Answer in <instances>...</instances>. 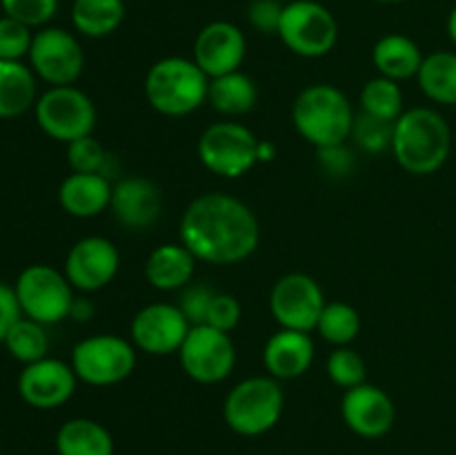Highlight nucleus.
I'll return each mask as SVG.
<instances>
[{"label":"nucleus","mask_w":456,"mask_h":455,"mask_svg":"<svg viewBox=\"0 0 456 455\" xmlns=\"http://www.w3.org/2000/svg\"><path fill=\"white\" fill-rule=\"evenodd\" d=\"M261 241L256 214L225 192H208L191 201L181 217V244L199 261L232 266L248 259Z\"/></svg>","instance_id":"nucleus-1"},{"label":"nucleus","mask_w":456,"mask_h":455,"mask_svg":"<svg viewBox=\"0 0 456 455\" xmlns=\"http://www.w3.org/2000/svg\"><path fill=\"white\" fill-rule=\"evenodd\" d=\"M125 21V0H74L71 22L87 38H105Z\"/></svg>","instance_id":"nucleus-27"},{"label":"nucleus","mask_w":456,"mask_h":455,"mask_svg":"<svg viewBox=\"0 0 456 455\" xmlns=\"http://www.w3.org/2000/svg\"><path fill=\"white\" fill-rule=\"evenodd\" d=\"M279 38L301 58H321L338 40V22L325 4L316 0H292L285 4L279 25Z\"/></svg>","instance_id":"nucleus-8"},{"label":"nucleus","mask_w":456,"mask_h":455,"mask_svg":"<svg viewBox=\"0 0 456 455\" xmlns=\"http://www.w3.org/2000/svg\"><path fill=\"white\" fill-rule=\"evenodd\" d=\"M4 16L16 18L27 27H45L58 9V0H0Z\"/></svg>","instance_id":"nucleus-36"},{"label":"nucleus","mask_w":456,"mask_h":455,"mask_svg":"<svg viewBox=\"0 0 456 455\" xmlns=\"http://www.w3.org/2000/svg\"><path fill=\"white\" fill-rule=\"evenodd\" d=\"M34 34L31 27L9 16H0V61H22L29 56Z\"/></svg>","instance_id":"nucleus-35"},{"label":"nucleus","mask_w":456,"mask_h":455,"mask_svg":"<svg viewBox=\"0 0 456 455\" xmlns=\"http://www.w3.org/2000/svg\"><path fill=\"white\" fill-rule=\"evenodd\" d=\"M56 451L58 455H114V440L96 419L74 418L58 428Z\"/></svg>","instance_id":"nucleus-25"},{"label":"nucleus","mask_w":456,"mask_h":455,"mask_svg":"<svg viewBox=\"0 0 456 455\" xmlns=\"http://www.w3.org/2000/svg\"><path fill=\"white\" fill-rule=\"evenodd\" d=\"M285 395L279 379L256 375L236 384L225 397V424L243 437H258L272 431L283 415Z\"/></svg>","instance_id":"nucleus-5"},{"label":"nucleus","mask_w":456,"mask_h":455,"mask_svg":"<svg viewBox=\"0 0 456 455\" xmlns=\"http://www.w3.org/2000/svg\"><path fill=\"white\" fill-rule=\"evenodd\" d=\"M216 294V290L209 288L205 284H190L183 288L181 299H178L176 306L181 308L183 315L187 317L191 326H200L208 319L209 306H212V299Z\"/></svg>","instance_id":"nucleus-37"},{"label":"nucleus","mask_w":456,"mask_h":455,"mask_svg":"<svg viewBox=\"0 0 456 455\" xmlns=\"http://www.w3.org/2000/svg\"><path fill=\"white\" fill-rule=\"evenodd\" d=\"M36 123L58 143H71L89 136L96 128L94 101L74 85L49 87L34 105Z\"/></svg>","instance_id":"nucleus-9"},{"label":"nucleus","mask_w":456,"mask_h":455,"mask_svg":"<svg viewBox=\"0 0 456 455\" xmlns=\"http://www.w3.org/2000/svg\"><path fill=\"white\" fill-rule=\"evenodd\" d=\"M111 190L114 183L102 174L71 172L58 187V201L71 217L92 219L110 208Z\"/></svg>","instance_id":"nucleus-21"},{"label":"nucleus","mask_w":456,"mask_h":455,"mask_svg":"<svg viewBox=\"0 0 456 455\" xmlns=\"http://www.w3.org/2000/svg\"><path fill=\"white\" fill-rule=\"evenodd\" d=\"M13 290L22 315L43 326L61 324L67 319L76 299L74 285L69 284L65 272L45 263L27 266L18 275Z\"/></svg>","instance_id":"nucleus-6"},{"label":"nucleus","mask_w":456,"mask_h":455,"mask_svg":"<svg viewBox=\"0 0 456 455\" xmlns=\"http://www.w3.org/2000/svg\"><path fill=\"white\" fill-rule=\"evenodd\" d=\"M361 112L377 119L392 120L395 123L401 114H403V92H401L396 80L386 79V76H377L370 79L361 89Z\"/></svg>","instance_id":"nucleus-31"},{"label":"nucleus","mask_w":456,"mask_h":455,"mask_svg":"<svg viewBox=\"0 0 456 455\" xmlns=\"http://www.w3.org/2000/svg\"><path fill=\"white\" fill-rule=\"evenodd\" d=\"M390 150L405 172L417 177L435 174L452 150V129L432 107H412L395 120Z\"/></svg>","instance_id":"nucleus-2"},{"label":"nucleus","mask_w":456,"mask_h":455,"mask_svg":"<svg viewBox=\"0 0 456 455\" xmlns=\"http://www.w3.org/2000/svg\"><path fill=\"white\" fill-rule=\"evenodd\" d=\"M419 87L439 105H456V54H428L417 74Z\"/></svg>","instance_id":"nucleus-28"},{"label":"nucleus","mask_w":456,"mask_h":455,"mask_svg":"<svg viewBox=\"0 0 456 455\" xmlns=\"http://www.w3.org/2000/svg\"><path fill=\"white\" fill-rule=\"evenodd\" d=\"M354 119L350 98L328 83L307 85L292 105L294 128L316 150L347 143Z\"/></svg>","instance_id":"nucleus-3"},{"label":"nucleus","mask_w":456,"mask_h":455,"mask_svg":"<svg viewBox=\"0 0 456 455\" xmlns=\"http://www.w3.org/2000/svg\"><path fill=\"white\" fill-rule=\"evenodd\" d=\"M20 317H22V310L20 306H18L16 290H13L12 285L0 281V343L4 342L9 328H12Z\"/></svg>","instance_id":"nucleus-41"},{"label":"nucleus","mask_w":456,"mask_h":455,"mask_svg":"<svg viewBox=\"0 0 456 455\" xmlns=\"http://www.w3.org/2000/svg\"><path fill=\"white\" fill-rule=\"evenodd\" d=\"M323 290L314 277L289 272L281 277L270 293V312L281 328L312 333L325 308Z\"/></svg>","instance_id":"nucleus-12"},{"label":"nucleus","mask_w":456,"mask_h":455,"mask_svg":"<svg viewBox=\"0 0 456 455\" xmlns=\"http://www.w3.org/2000/svg\"><path fill=\"white\" fill-rule=\"evenodd\" d=\"M67 163L71 172L80 174H102L111 181L114 168H111V154L101 145V141L89 134V136L76 138L67 143Z\"/></svg>","instance_id":"nucleus-32"},{"label":"nucleus","mask_w":456,"mask_h":455,"mask_svg":"<svg viewBox=\"0 0 456 455\" xmlns=\"http://www.w3.org/2000/svg\"><path fill=\"white\" fill-rule=\"evenodd\" d=\"M110 210L127 230H147L160 219L163 199L150 178L127 177L114 183Z\"/></svg>","instance_id":"nucleus-19"},{"label":"nucleus","mask_w":456,"mask_h":455,"mask_svg":"<svg viewBox=\"0 0 456 455\" xmlns=\"http://www.w3.org/2000/svg\"><path fill=\"white\" fill-rule=\"evenodd\" d=\"M392 134H395L392 120L377 119V116H370L365 112L356 116L354 128H352L354 143L370 154H381L387 147H392Z\"/></svg>","instance_id":"nucleus-34"},{"label":"nucleus","mask_w":456,"mask_h":455,"mask_svg":"<svg viewBox=\"0 0 456 455\" xmlns=\"http://www.w3.org/2000/svg\"><path fill=\"white\" fill-rule=\"evenodd\" d=\"M120 268V252L105 236H85L76 241L65 259V277L76 290L96 293L114 281Z\"/></svg>","instance_id":"nucleus-15"},{"label":"nucleus","mask_w":456,"mask_h":455,"mask_svg":"<svg viewBox=\"0 0 456 455\" xmlns=\"http://www.w3.org/2000/svg\"><path fill=\"white\" fill-rule=\"evenodd\" d=\"M258 101V89L254 80L243 71H232V74L209 79L208 103L218 114L234 119L254 110Z\"/></svg>","instance_id":"nucleus-26"},{"label":"nucleus","mask_w":456,"mask_h":455,"mask_svg":"<svg viewBox=\"0 0 456 455\" xmlns=\"http://www.w3.org/2000/svg\"><path fill=\"white\" fill-rule=\"evenodd\" d=\"M245 54H248L245 34L234 22H209L194 40V62L208 74V79L239 71Z\"/></svg>","instance_id":"nucleus-18"},{"label":"nucleus","mask_w":456,"mask_h":455,"mask_svg":"<svg viewBox=\"0 0 456 455\" xmlns=\"http://www.w3.org/2000/svg\"><path fill=\"white\" fill-rule=\"evenodd\" d=\"M76 384H78V377H76L71 364L45 357V360L27 364L22 368L20 377H18V393L31 409L52 410L67 404L74 397Z\"/></svg>","instance_id":"nucleus-16"},{"label":"nucleus","mask_w":456,"mask_h":455,"mask_svg":"<svg viewBox=\"0 0 456 455\" xmlns=\"http://www.w3.org/2000/svg\"><path fill=\"white\" fill-rule=\"evenodd\" d=\"M423 58L426 56L421 54L419 45L403 34L383 36L372 49V62L379 76H386L396 83L417 76Z\"/></svg>","instance_id":"nucleus-23"},{"label":"nucleus","mask_w":456,"mask_h":455,"mask_svg":"<svg viewBox=\"0 0 456 455\" xmlns=\"http://www.w3.org/2000/svg\"><path fill=\"white\" fill-rule=\"evenodd\" d=\"M448 36L452 38V43L456 45V7L450 12L448 16Z\"/></svg>","instance_id":"nucleus-44"},{"label":"nucleus","mask_w":456,"mask_h":455,"mask_svg":"<svg viewBox=\"0 0 456 455\" xmlns=\"http://www.w3.org/2000/svg\"><path fill=\"white\" fill-rule=\"evenodd\" d=\"M374 3H386V4H395V3H403V0H374Z\"/></svg>","instance_id":"nucleus-45"},{"label":"nucleus","mask_w":456,"mask_h":455,"mask_svg":"<svg viewBox=\"0 0 456 455\" xmlns=\"http://www.w3.org/2000/svg\"><path fill=\"white\" fill-rule=\"evenodd\" d=\"M341 415L352 433L368 440L387 435L395 426L396 409L392 397L374 384L347 388L341 400Z\"/></svg>","instance_id":"nucleus-17"},{"label":"nucleus","mask_w":456,"mask_h":455,"mask_svg":"<svg viewBox=\"0 0 456 455\" xmlns=\"http://www.w3.org/2000/svg\"><path fill=\"white\" fill-rule=\"evenodd\" d=\"M240 315H243V310H240V303L234 294L216 293L212 299V306H209L205 324L216 330H223V333H232L239 326Z\"/></svg>","instance_id":"nucleus-38"},{"label":"nucleus","mask_w":456,"mask_h":455,"mask_svg":"<svg viewBox=\"0 0 456 455\" xmlns=\"http://www.w3.org/2000/svg\"><path fill=\"white\" fill-rule=\"evenodd\" d=\"M27 58L34 74L52 87L74 85L85 67V52L78 38L61 27H43L36 31Z\"/></svg>","instance_id":"nucleus-13"},{"label":"nucleus","mask_w":456,"mask_h":455,"mask_svg":"<svg viewBox=\"0 0 456 455\" xmlns=\"http://www.w3.org/2000/svg\"><path fill=\"white\" fill-rule=\"evenodd\" d=\"M199 259L183 244H163L151 250L145 261V277L151 288L172 293L191 284Z\"/></svg>","instance_id":"nucleus-22"},{"label":"nucleus","mask_w":456,"mask_h":455,"mask_svg":"<svg viewBox=\"0 0 456 455\" xmlns=\"http://www.w3.org/2000/svg\"><path fill=\"white\" fill-rule=\"evenodd\" d=\"M36 74L22 61H0V119H16L36 105Z\"/></svg>","instance_id":"nucleus-24"},{"label":"nucleus","mask_w":456,"mask_h":455,"mask_svg":"<svg viewBox=\"0 0 456 455\" xmlns=\"http://www.w3.org/2000/svg\"><path fill=\"white\" fill-rule=\"evenodd\" d=\"M71 368L89 386H114L136 368V346L118 335H94L74 346Z\"/></svg>","instance_id":"nucleus-10"},{"label":"nucleus","mask_w":456,"mask_h":455,"mask_svg":"<svg viewBox=\"0 0 456 455\" xmlns=\"http://www.w3.org/2000/svg\"><path fill=\"white\" fill-rule=\"evenodd\" d=\"M316 333L332 346H350L361 333V317L354 306L346 302L325 303L316 324Z\"/></svg>","instance_id":"nucleus-30"},{"label":"nucleus","mask_w":456,"mask_h":455,"mask_svg":"<svg viewBox=\"0 0 456 455\" xmlns=\"http://www.w3.org/2000/svg\"><path fill=\"white\" fill-rule=\"evenodd\" d=\"M325 370H328L330 382L346 388V391L347 388L361 386V384H365V377H368L365 360L350 346L334 348V352H330Z\"/></svg>","instance_id":"nucleus-33"},{"label":"nucleus","mask_w":456,"mask_h":455,"mask_svg":"<svg viewBox=\"0 0 456 455\" xmlns=\"http://www.w3.org/2000/svg\"><path fill=\"white\" fill-rule=\"evenodd\" d=\"M209 79L194 58L167 56L156 61L145 76V98L163 116L181 119L208 103Z\"/></svg>","instance_id":"nucleus-4"},{"label":"nucleus","mask_w":456,"mask_h":455,"mask_svg":"<svg viewBox=\"0 0 456 455\" xmlns=\"http://www.w3.org/2000/svg\"><path fill=\"white\" fill-rule=\"evenodd\" d=\"M199 159L216 177L239 178L258 163V138L248 125L218 120L200 134Z\"/></svg>","instance_id":"nucleus-7"},{"label":"nucleus","mask_w":456,"mask_h":455,"mask_svg":"<svg viewBox=\"0 0 456 455\" xmlns=\"http://www.w3.org/2000/svg\"><path fill=\"white\" fill-rule=\"evenodd\" d=\"M191 324L176 303H150L134 315L132 343L147 355H174L181 351Z\"/></svg>","instance_id":"nucleus-14"},{"label":"nucleus","mask_w":456,"mask_h":455,"mask_svg":"<svg viewBox=\"0 0 456 455\" xmlns=\"http://www.w3.org/2000/svg\"><path fill=\"white\" fill-rule=\"evenodd\" d=\"M69 317H74L76 321H87L94 317V303L87 299H74V306H71Z\"/></svg>","instance_id":"nucleus-42"},{"label":"nucleus","mask_w":456,"mask_h":455,"mask_svg":"<svg viewBox=\"0 0 456 455\" xmlns=\"http://www.w3.org/2000/svg\"><path fill=\"white\" fill-rule=\"evenodd\" d=\"M3 343L12 352L13 360H18L25 366L45 360L49 352V335L45 326L25 315L9 328Z\"/></svg>","instance_id":"nucleus-29"},{"label":"nucleus","mask_w":456,"mask_h":455,"mask_svg":"<svg viewBox=\"0 0 456 455\" xmlns=\"http://www.w3.org/2000/svg\"><path fill=\"white\" fill-rule=\"evenodd\" d=\"M183 370L199 384H218L227 379L236 364V348L230 333L208 324L191 326L178 351Z\"/></svg>","instance_id":"nucleus-11"},{"label":"nucleus","mask_w":456,"mask_h":455,"mask_svg":"<svg viewBox=\"0 0 456 455\" xmlns=\"http://www.w3.org/2000/svg\"><path fill=\"white\" fill-rule=\"evenodd\" d=\"M285 4L281 0H252L248 7V21L261 34H279Z\"/></svg>","instance_id":"nucleus-39"},{"label":"nucleus","mask_w":456,"mask_h":455,"mask_svg":"<svg viewBox=\"0 0 456 455\" xmlns=\"http://www.w3.org/2000/svg\"><path fill=\"white\" fill-rule=\"evenodd\" d=\"M276 156V147L270 141H258V163L261 161H272Z\"/></svg>","instance_id":"nucleus-43"},{"label":"nucleus","mask_w":456,"mask_h":455,"mask_svg":"<svg viewBox=\"0 0 456 455\" xmlns=\"http://www.w3.org/2000/svg\"><path fill=\"white\" fill-rule=\"evenodd\" d=\"M319 161L323 165V170L334 177H347L354 168V159H352V152L347 150L346 143L343 145H332V147H321Z\"/></svg>","instance_id":"nucleus-40"},{"label":"nucleus","mask_w":456,"mask_h":455,"mask_svg":"<svg viewBox=\"0 0 456 455\" xmlns=\"http://www.w3.org/2000/svg\"><path fill=\"white\" fill-rule=\"evenodd\" d=\"M312 361H314V339L310 337V333L301 330H276L263 348V364L267 375L279 382L305 375Z\"/></svg>","instance_id":"nucleus-20"}]
</instances>
